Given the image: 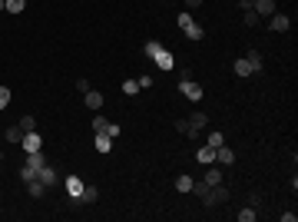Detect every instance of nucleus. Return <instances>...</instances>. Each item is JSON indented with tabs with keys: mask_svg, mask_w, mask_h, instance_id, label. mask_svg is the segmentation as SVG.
I'll use <instances>...</instances> for the list:
<instances>
[{
	"mask_svg": "<svg viewBox=\"0 0 298 222\" xmlns=\"http://www.w3.org/2000/svg\"><path fill=\"white\" fill-rule=\"evenodd\" d=\"M136 83H139V90H149V86H152V76H139Z\"/></svg>",
	"mask_w": 298,
	"mask_h": 222,
	"instance_id": "obj_33",
	"label": "nucleus"
},
{
	"mask_svg": "<svg viewBox=\"0 0 298 222\" xmlns=\"http://www.w3.org/2000/svg\"><path fill=\"white\" fill-rule=\"evenodd\" d=\"M248 60H252V63H255V67L262 70V53H255V50H252V53H248Z\"/></svg>",
	"mask_w": 298,
	"mask_h": 222,
	"instance_id": "obj_34",
	"label": "nucleus"
},
{
	"mask_svg": "<svg viewBox=\"0 0 298 222\" xmlns=\"http://www.w3.org/2000/svg\"><path fill=\"white\" fill-rule=\"evenodd\" d=\"M268 30L285 34V30H288V17H285V14H272V20H268Z\"/></svg>",
	"mask_w": 298,
	"mask_h": 222,
	"instance_id": "obj_9",
	"label": "nucleus"
},
{
	"mask_svg": "<svg viewBox=\"0 0 298 222\" xmlns=\"http://www.w3.org/2000/svg\"><path fill=\"white\" fill-rule=\"evenodd\" d=\"M255 216H259V212H255L252 205H245L242 212H239V219H242V222H255Z\"/></svg>",
	"mask_w": 298,
	"mask_h": 222,
	"instance_id": "obj_28",
	"label": "nucleus"
},
{
	"mask_svg": "<svg viewBox=\"0 0 298 222\" xmlns=\"http://www.w3.org/2000/svg\"><path fill=\"white\" fill-rule=\"evenodd\" d=\"M259 14H255V10H242V23H245V27H259Z\"/></svg>",
	"mask_w": 298,
	"mask_h": 222,
	"instance_id": "obj_19",
	"label": "nucleus"
},
{
	"mask_svg": "<svg viewBox=\"0 0 298 222\" xmlns=\"http://www.w3.org/2000/svg\"><path fill=\"white\" fill-rule=\"evenodd\" d=\"M93 130L96 133H106V116H99V113H96V116H93Z\"/></svg>",
	"mask_w": 298,
	"mask_h": 222,
	"instance_id": "obj_30",
	"label": "nucleus"
},
{
	"mask_svg": "<svg viewBox=\"0 0 298 222\" xmlns=\"http://www.w3.org/2000/svg\"><path fill=\"white\" fill-rule=\"evenodd\" d=\"M199 3H202V0H186V7H199Z\"/></svg>",
	"mask_w": 298,
	"mask_h": 222,
	"instance_id": "obj_36",
	"label": "nucleus"
},
{
	"mask_svg": "<svg viewBox=\"0 0 298 222\" xmlns=\"http://www.w3.org/2000/svg\"><path fill=\"white\" fill-rule=\"evenodd\" d=\"M93 146H96V153H110V149H113V136H106V133H96Z\"/></svg>",
	"mask_w": 298,
	"mask_h": 222,
	"instance_id": "obj_10",
	"label": "nucleus"
},
{
	"mask_svg": "<svg viewBox=\"0 0 298 222\" xmlns=\"http://www.w3.org/2000/svg\"><path fill=\"white\" fill-rule=\"evenodd\" d=\"M146 56H149V60H156V63H159V70H172V67H176V60H172V53H169V50H163V47H159L156 40H149V43H146Z\"/></svg>",
	"mask_w": 298,
	"mask_h": 222,
	"instance_id": "obj_1",
	"label": "nucleus"
},
{
	"mask_svg": "<svg viewBox=\"0 0 298 222\" xmlns=\"http://www.w3.org/2000/svg\"><path fill=\"white\" fill-rule=\"evenodd\" d=\"M225 143V136L222 133H209V143H205V146H212V149H219Z\"/></svg>",
	"mask_w": 298,
	"mask_h": 222,
	"instance_id": "obj_26",
	"label": "nucleus"
},
{
	"mask_svg": "<svg viewBox=\"0 0 298 222\" xmlns=\"http://www.w3.org/2000/svg\"><path fill=\"white\" fill-rule=\"evenodd\" d=\"M66 196H70V199H80V196H83V183H80V176H66Z\"/></svg>",
	"mask_w": 298,
	"mask_h": 222,
	"instance_id": "obj_7",
	"label": "nucleus"
},
{
	"mask_svg": "<svg viewBox=\"0 0 298 222\" xmlns=\"http://www.w3.org/2000/svg\"><path fill=\"white\" fill-rule=\"evenodd\" d=\"M176 189H179V192H192V176H179V179H176Z\"/></svg>",
	"mask_w": 298,
	"mask_h": 222,
	"instance_id": "obj_21",
	"label": "nucleus"
},
{
	"mask_svg": "<svg viewBox=\"0 0 298 222\" xmlns=\"http://www.w3.org/2000/svg\"><path fill=\"white\" fill-rule=\"evenodd\" d=\"M196 159H199L202 166H212V163H215V149H212V146H202L199 153H196Z\"/></svg>",
	"mask_w": 298,
	"mask_h": 222,
	"instance_id": "obj_11",
	"label": "nucleus"
},
{
	"mask_svg": "<svg viewBox=\"0 0 298 222\" xmlns=\"http://www.w3.org/2000/svg\"><path fill=\"white\" fill-rule=\"evenodd\" d=\"M212 199H215V203H225V199H229V189L219 183V189H212Z\"/></svg>",
	"mask_w": 298,
	"mask_h": 222,
	"instance_id": "obj_27",
	"label": "nucleus"
},
{
	"mask_svg": "<svg viewBox=\"0 0 298 222\" xmlns=\"http://www.w3.org/2000/svg\"><path fill=\"white\" fill-rule=\"evenodd\" d=\"M235 73L239 76H252V73H259V67H255L248 56H239V60H235Z\"/></svg>",
	"mask_w": 298,
	"mask_h": 222,
	"instance_id": "obj_6",
	"label": "nucleus"
},
{
	"mask_svg": "<svg viewBox=\"0 0 298 222\" xmlns=\"http://www.w3.org/2000/svg\"><path fill=\"white\" fill-rule=\"evenodd\" d=\"M80 199H83V203H96V199H99V192H96L93 186H83V196H80Z\"/></svg>",
	"mask_w": 298,
	"mask_h": 222,
	"instance_id": "obj_23",
	"label": "nucleus"
},
{
	"mask_svg": "<svg viewBox=\"0 0 298 222\" xmlns=\"http://www.w3.org/2000/svg\"><path fill=\"white\" fill-rule=\"evenodd\" d=\"M232 159H235V153H232V149L225 146V143H222V146H219V149H215V163H222V166H229Z\"/></svg>",
	"mask_w": 298,
	"mask_h": 222,
	"instance_id": "obj_12",
	"label": "nucleus"
},
{
	"mask_svg": "<svg viewBox=\"0 0 298 222\" xmlns=\"http://www.w3.org/2000/svg\"><path fill=\"white\" fill-rule=\"evenodd\" d=\"M252 3H255V0H239V7H242V10H252Z\"/></svg>",
	"mask_w": 298,
	"mask_h": 222,
	"instance_id": "obj_35",
	"label": "nucleus"
},
{
	"mask_svg": "<svg viewBox=\"0 0 298 222\" xmlns=\"http://www.w3.org/2000/svg\"><path fill=\"white\" fill-rule=\"evenodd\" d=\"M179 27L186 30V37H189V40H202V37H205V30H202V27H199V23H196L192 17H189V14H179Z\"/></svg>",
	"mask_w": 298,
	"mask_h": 222,
	"instance_id": "obj_2",
	"label": "nucleus"
},
{
	"mask_svg": "<svg viewBox=\"0 0 298 222\" xmlns=\"http://www.w3.org/2000/svg\"><path fill=\"white\" fill-rule=\"evenodd\" d=\"M123 93H126V96H136V93H139V83H136V80H123Z\"/></svg>",
	"mask_w": 298,
	"mask_h": 222,
	"instance_id": "obj_25",
	"label": "nucleus"
},
{
	"mask_svg": "<svg viewBox=\"0 0 298 222\" xmlns=\"http://www.w3.org/2000/svg\"><path fill=\"white\" fill-rule=\"evenodd\" d=\"M192 192H196V196H199V199H202L205 205H212V203H215V199H212V186L205 183V179H202V183H192Z\"/></svg>",
	"mask_w": 298,
	"mask_h": 222,
	"instance_id": "obj_5",
	"label": "nucleus"
},
{
	"mask_svg": "<svg viewBox=\"0 0 298 222\" xmlns=\"http://www.w3.org/2000/svg\"><path fill=\"white\" fill-rule=\"evenodd\" d=\"M20 146L27 149V156H30V153H40V149H43V136H40V133H23V139H20Z\"/></svg>",
	"mask_w": 298,
	"mask_h": 222,
	"instance_id": "obj_3",
	"label": "nucleus"
},
{
	"mask_svg": "<svg viewBox=\"0 0 298 222\" xmlns=\"http://www.w3.org/2000/svg\"><path fill=\"white\" fill-rule=\"evenodd\" d=\"M27 186H30V196H33V199H40V196H43V189H47V186L40 183V179H30Z\"/></svg>",
	"mask_w": 298,
	"mask_h": 222,
	"instance_id": "obj_22",
	"label": "nucleus"
},
{
	"mask_svg": "<svg viewBox=\"0 0 298 222\" xmlns=\"http://www.w3.org/2000/svg\"><path fill=\"white\" fill-rule=\"evenodd\" d=\"M27 166H33V169H43V166H47V156H43V153H30Z\"/></svg>",
	"mask_w": 298,
	"mask_h": 222,
	"instance_id": "obj_18",
	"label": "nucleus"
},
{
	"mask_svg": "<svg viewBox=\"0 0 298 222\" xmlns=\"http://www.w3.org/2000/svg\"><path fill=\"white\" fill-rule=\"evenodd\" d=\"M0 159H3V156H0Z\"/></svg>",
	"mask_w": 298,
	"mask_h": 222,
	"instance_id": "obj_37",
	"label": "nucleus"
},
{
	"mask_svg": "<svg viewBox=\"0 0 298 222\" xmlns=\"http://www.w3.org/2000/svg\"><path fill=\"white\" fill-rule=\"evenodd\" d=\"M3 136H7V143H20V139H23V130H20V126H10Z\"/></svg>",
	"mask_w": 298,
	"mask_h": 222,
	"instance_id": "obj_20",
	"label": "nucleus"
},
{
	"mask_svg": "<svg viewBox=\"0 0 298 222\" xmlns=\"http://www.w3.org/2000/svg\"><path fill=\"white\" fill-rule=\"evenodd\" d=\"M7 103H10V90H7V86H0V110H3Z\"/></svg>",
	"mask_w": 298,
	"mask_h": 222,
	"instance_id": "obj_32",
	"label": "nucleus"
},
{
	"mask_svg": "<svg viewBox=\"0 0 298 222\" xmlns=\"http://www.w3.org/2000/svg\"><path fill=\"white\" fill-rule=\"evenodd\" d=\"M205 183H209V186H219V183H222V169L209 166V169H205Z\"/></svg>",
	"mask_w": 298,
	"mask_h": 222,
	"instance_id": "obj_16",
	"label": "nucleus"
},
{
	"mask_svg": "<svg viewBox=\"0 0 298 222\" xmlns=\"http://www.w3.org/2000/svg\"><path fill=\"white\" fill-rule=\"evenodd\" d=\"M119 133H123V130H119V123H106V136H113V139H116Z\"/></svg>",
	"mask_w": 298,
	"mask_h": 222,
	"instance_id": "obj_31",
	"label": "nucleus"
},
{
	"mask_svg": "<svg viewBox=\"0 0 298 222\" xmlns=\"http://www.w3.org/2000/svg\"><path fill=\"white\" fill-rule=\"evenodd\" d=\"M37 179H40V183H43V186H53L56 179H60V176H56V169L43 166V169H40V176H37Z\"/></svg>",
	"mask_w": 298,
	"mask_h": 222,
	"instance_id": "obj_15",
	"label": "nucleus"
},
{
	"mask_svg": "<svg viewBox=\"0 0 298 222\" xmlns=\"http://www.w3.org/2000/svg\"><path fill=\"white\" fill-rule=\"evenodd\" d=\"M252 10H255L259 17H272V14H275V0H255Z\"/></svg>",
	"mask_w": 298,
	"mask_h": 222,
	"instance_id": "obj_8",
	"label": "nucleus"
},
{
	"mask_svg": "<svg viewBox=\"0 0 298 222\" xmlns=\"http://www.w3.org/2000/svg\"><path fill=\"white\" fill-rule=\"evenodd\" d=\"M20 130H23V133L37 130V120H33V116H23V120H20Z\"/></svg>",
	"mask_w": 298,
	"mask_h": 222,
	"instance_id": "obj_29",
	"label": "nucleus"
},
{
	"mask_svg": "<svg viewBox=\"0 0 298 222\" xmlns=\"http://www.w3.org/2000/svg\"><path fill=\"white\" fill-rule=\"evenodd\" d=\"M179 93H182L186 100H202V86H199L196 80H182V83H179Z\"/></svg>",
	"mask_w": 298,
	"mask_h": 222,
	"instance_id": "obj_4",
	"label": "nucleus"
},
{
	"mask_svg": "<svg viewBox=\"0 0 298 222\" xmlns=\"http://www.w3.org/2000/svg\"><path fill=\"white\" fill-rule=\"evenodd\" d=\"M23 7H27V0H7V3H3L7 14H23Z\"/></svg>",
	"mask_w": 298,
	"mask_h": 222,
	"instance_id": "obj_17",
	"label": "nucleus"
},
{
	"mask_svg": "<svg viewBox=\"0 0 298 222\" xmlns=\"http://www.w3.org/2000/svg\"><path fill=\"white\" fill-rule=\"evenodd\" d=\"M83 96H86V106H90V110H99V106H103V93H96V90H86Z\"/></svg>",
	"mask_w": 298,
	"mask_h": 222,
	"instance_id": "obj_14",
	"label": "nucleus"
},
{
	"mask_svg": "<svg viewBox=\"0 0 298 222\" xmlns=\"http://www.w3.org/2000/svg\"><path fill=\"white\" fill-rule=\"evenodd\" d=\"M205 123H209V120H205V113H192V116H189V133L196 136V130H202Z\"/></svg>",
	"mask_w": 298,
	"mask_h": 222,
	"instance_id": "obj_13",
	"label": "nucleus"
},
{
	"mask_svg": "<svg viewBox=\"0 0 298 222\" xmlns=\"http://www.w3.org/2000/svg\"><path fill=\"white\" fill-rule=\"evenodd\" d=\"M37 176H40V169H33V166L20 169V179H23V183H30V179H37Z\"/></svg>",
	"mask_w": 298,
	"mask_h": 222,
	"instance_id": "obj_24",
	"label": "nucleus"
}]
</instances>
